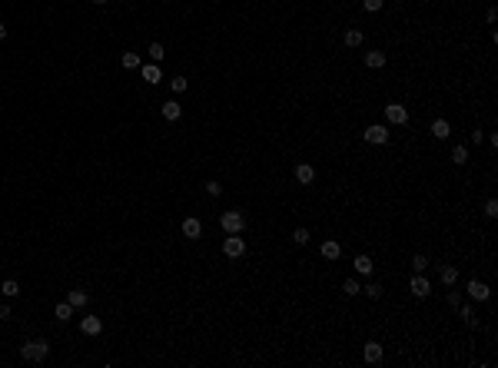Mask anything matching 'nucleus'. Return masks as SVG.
Instances as JSON below:
<instances>
[{
	"mask_svg": "<svg viewBox=\"0 0 498 368\" xmlns=\"http://www.w3.org/2000/svg\"><path fill=\"white\" fill-rule=\"evenodd\" d=\"M47 355H50V342L47 338H30V342L20 345V358L30 362V365H44Z\"/></svg>",
	"mask_w": 498,
	"mask_h": 368,
	"instance_id": "f257e3e1",
	"label": "nucleus"
},
{
	"mask_svg": "<svg viewBox=\"0 0 498 368\" xmlns=\"http://www.w3.org/2000/svg\"><path fill=\"white\" fill-rule=\"evenodd\" d=\"M220 226H223L226 236H229V232H243V229H246V216H243L240 209H229V212L220 216Z\"/></svg>",
	"mask_w": 498,
	"mask_h": 368,
	"instance_id": "f03ea898",
	"label": "nucleus"
},
{
	"mask_svg": "<svg viewBox=\"0 0 498 368\" xmlns=\"http://www.w3.org/2000/svg\"><path fill=\"white\" fill-rule=\"evenodd\" d=\"M223 252H226L229 259H243L246 256V239H240V232H229L226 242H223Z\"/></svg>",
	"mask_w": 498,
	"mask_h": 368,
	"instance_id": "7ed1b4c3",
	"label": "nucleus"
},
{
	"mask_svg": "<svg viewBox=\"0 0 498 368\" xmlns=\"http://www.w3.org/2000/svg\"><path fill=\"white\" fill-rule=\"evenodd\" d=\"M385 119H389L392 126H405L409 123V110H405L402 103H385Z\"/></svg>",
	"mask_w": 498,
	"mask_h": 368,
	"instance_id": "20e7f679",
	"label": "nucleus"
},
{
	"mask_svg": "<svg viewBox=\"0 0 498 368\" xmlns=\"http://www.w3.org/2000/svg\"><path fill=\"white\" fill-rule=\"evenodd\" d=\"M362 139H366V143H375V146L389 143V126H382V123H372V126H366V133H362Z\"/></svg>",
	"mask_w": 498,
	"mask_h": 368,
	"instance_id": "39448f33",
	"label": "nucleus"
},
{
	"mask_svg": "<svg viewBox=\"0 0 498 368\" xmlns=\"http://www.w3.org/2000/svg\"><path fill=\"white\" fill-rule=\"evenodd\" d=\"M409 289H412V295H415V299H429V295H432V282L425 279V272H415V275H412Z\"/></svg>",
	"mask_w": 498,
	"mask_h": 368,
	"instance_id": "423d86ee",
	"label": "nucleus"
},
{
	"mask_svg": "<svg viewBox=\"0 0 498 368\" xmlns=\"http://www.w3.org/2000/svg\"><path fill=\"white\" fill-rule=\"evenodd\" d=\"M465 292L472 295L475 302H488V299H492V289H488V282H482V279H472L465 285Z\"/></svg>",
	"mask_w": 498,
	"mask_h": 368,
	"instance_id": "0eeeda50",
	"label": "nucleus"
},
{
	"mask_svg": "<svg viewBox=\"0 0 498 368\" xmlns=\"http://www.w3.org/2000/svg\"><path fill=\"white\" fill-rule=\"evenodd\" d=\"M362 358H366L369 365H379L385 358V352H382V345L379 342H366V349H362Z\"/></svg>",
	"mask_w": 498,
	"mask_h": 368,
	"instance_id": "6e6552de",
	"label": "nucleus"
},
{
	"mask_svg": "<svg viewBox=\"0 0 498 368\" xmlns=\"http://www.w3.org/2000/svg\"><path fill=\"white\" fill-rule=\"evenodd\" d=\"M160 113H163V119H166V123H176V119L183 116V106H180L176 100H166L163 106H160Z\"/></svg>",
	"mask_w": 498,
	"mask_h": 368,
	"instance_id": "1a4fd4ad",
	"label": "nucleus"
},
{
	"mask_svg": "<svg viewBox=\"0 0 498 368\" xmlns=\"http://www.w3.org/2000/svg\"><path fill=\"white\" fill-rule=\"evenodd\" d=\"M80 332H83V335H100V332H103L100 315H87V318H80Z\"/></svg>",
	"mask_w": 498,
	"mask_h": 368,
	"instance_id": "9d476101",
	"label": "nucleus"
},
{
	"mask_svg": "<svg viewBox=\"0 0 498 368\" xmlns=\"http://www.w3.org/2000/svg\"><path fill=\"white\" fill-rule=\"evenodd\" d=\"M140 76L146 83H160L163 80V70H160V63H146V67H140Z\"/></svg>",
	"mask_w": 498,
	"mask_h": 368,
	"instance_id": "9b49d317",
	"label": "nucleus"
},
{
	"mask_svg": "<svg viewBox=\"0 0 498 368\" xmlns=\"http://www.w3.org/2000/svg\"><path fill=\"white\" fill-rule=\"evenodd\" d=\"M312 179H315V169L309 166V162H299V166H296V182H299V186H309Z\"/></svg>",
	"mask_w": 498,
	"mask_h": 368,
	"instance_id": "f8f14e48",
	"label": "nucleus"
},
{
	"mask_svg": "<svg viewBox=\"0 0 498 368\" xmlns=\"http://www.w3.org/2000/svg\"><path fill=\"white\" fill-rule=\"evenodd\" d=\"M183 236L186 239H200L203 236V222H200V219H193V216L183 219Z\"/></svg>",
	"mask_w": 498,
	"mask_h": 368,
	"instance_id": "ddd939ff",
	"label": "nucleus"
},
{
	"mask_svg": "<svg viewBox=\"0 0 498 368\" xmlns=\"http://www.w3.org/2000/svg\"><path fill=\"white\" fill-rule=\"evenodd\" d=\"M319 252H322V259H329V262H332V259H339V256H342V246L335 242V239H326Z\"/></svg>",
	"mask_w": 498,
	"mask_h": 368,
	"instance_id": "4468645a",
	"label": "nucleus"
},
{
	"mask_svg": "<svg viewBox=\"0 0 498 368\" xmlns=\"http://www.w3.org/2000/svg\"><path fill=\"white\" fill-rule=\"evenodd\" d=\"M362 63H366L369 70H382L385 67V53L382 50H369L366 56H362Z\"/></svg>",
	"mask_w": 498,
	"mask_h": 368,
	"instance_id": "2eb2a0df",
	"label": "nucleus"
},
{
	"mask_svg": "<svg viewBox=\"0 0 498 368\" xmlns=\"http://www.w3.org/2000/svg\"><path fill=\"white\" fill-rule=\"evenodd\" d=\"M439 279H442V285H455V282H459V269L455 265H439Z\"/></svg>",
	"mask_w": 498,
	"mask_h": 368,
	"instance_id": "dca6fc26",
	"label": "nucleus"
},
{
	"mask_svg": "<svg viewBox=\"0 0 498 368\" xmlns=\"http://www.w3.org/2000/svg\"><path fill=\"white\" fill-rule=\"evenodd\" d=\"M429 133H432L435 139H448V136H452V126H448V119H435Z\"/></svg>",
	"mask_w": 498,
	"mask_h": 368,
	"instance_id": "f3484780",
	"label": "nucleus"
},
{
	"mask_svg": "<svg viewBox=\"0 0 498 368\" xmlns=\"http://www.w3.org/2000/svg\"><path fill=\"white\" fill-rule=\"evenodd\" d=\"M53 318H57V322H70V318H73V305H70V302H57V305H53Z\"/></svg>",
	"mask_w": 498,
	"mask_h": 368,
	"instance_id": "a211bd4d",
	"label": "nucleus"
},
{
	"mask_svg": "<svg viewBox=\"0 0 498 368\" xmlns=\"http://www.w3.org/2000/svg\"><path fill=\"white\" fill-rule=\"evenodd\" d=\"M342 40H346V47H352V50H355V47H362L366 33H362V30H355V27H349V30H346V37H342Z\"/></svg>",
	"mask_w": 498,
	"mask_h": 368,
	"instance_id": "6ab92c4d",
	"label": "nucleus"
},
{
	"mask_svg": "<svg viewBox=\"0 0 498 368\" xmlns=\"http://www.w3.org/2000/svg\"><path fill=\"white\" fill-rule=\"evenodd\" d=\"M352 269H355L359 275H372V256H355Z\"/></svg>",
	"mask_w": 498,
	"mask_h": 368,
	"instance_id": "aec40b11",
	"label": "nucleus"
},
{
	"mask_svg": "<svg viewBox=\"0 0 498 368\" xmlns=\"http://www.w3.org/2000/svg\"><path fill=\"white\" fill-rule=\"evenodd\" d=\"M67 302H70V305H73V309H83V305H87V302H90V295L83 292V289H73V292L67 295Z\"/></svg>",
	"mask_w": 498,
	"mask_h": 368,
	"instance_id": "412c9836",
	"label": "nucleus"
},
{
	"mask_svg": "<svg viewBox=\"0 0 498 368\" xmlns=\"http://www.w3.org/2000/svg\"><path fill=\"white\" fill-rule=\"evenodd\" d=\"M459 315L465 318L468 329H479V318H475V309H472V305H459Z\"/></svg>",
	"mask_w": 498,
	"mask_h": 368,
	"instance_id": "4be33fe9",
	"label": "nucleus"
},
{
	"mask_svg": "<svg viewBox=\"0 0 498 368\" xmlns=\"http://www.w3.org/2000/svg\"><path fill=\"white\" fill-rule=\"evenodd\" d=\"M120 63H123V70H140V67H143L140 53H123V56H120Z\"/></svg>",
	"mask_w": 498,
	"mask_h": 368,
	"instance_id": "5701e85b",
	"label": "nucleus"
},
{
	"mask_svg": "<svg viewBox=\"0 0 498 368\" xmlns=\"http://www.w3.org/2000/svg\"><path fill=\"white\" fill-rule=\"evenodd\" d=\"M362 292H366L369 299L375 302V299H382V292H385V289H382V282H372V279H369V282H366V289H362Z\"/></svg>",
	"mask_w": 498,
	"mask_h": 368,
	"instance_id": "b1692460",
	"label": "nucleus"
},
{
	"mask_svg": "<svg viewBox=\"0 0 498 368\" xmlns=\"http://www.w3.org/2000/svg\"><path fill=\"white\" fill-rule=\"evenodd\" d=\"M292 246H299V249H303V246H309V229H303V226H299V229H292Z\"/></svg>",
	"mask_w": 498,
	"mask_h": 368,
	"instance_id": "393cba45",
	"label": "nucleus"
},
{
	"mask_svg": "<svg viewBox=\"0 0 498 368\" xmlns=\"http://www.w3.org/2000/svg\"><path fill=\"white\" fill-rule=\"evenodd\" d=\"M0 292H4L7 299H17V295H20V285H17L13 279H4V285H0Z\"/></svg>",
	"mask_w": 498,
	"mask_h": 368,
	"instance_id": "a878e982",
	"label": "nucleus"
},
{
	"mask_svg": "<svg viewBox=\"0 0 498 368\" xmlns=\"http://www.w3.org/2000/svg\"><path fill=\"white\" fill-rule=\"evenodd\" d=\"M452 162H455V166H465V162H468V150H465V146H452Z\"/></svg>",
	"mask_w": 498,
	"mask_h": 368,
	"instance_id": "bb28decb",
	"label": "nucleus"
},
{
	"mask_svg": "<svg viewBox=\"0 0 498 368\" xmlns=\"http://www.w3.org/2000/svg\"><path fill=\"white\" fill-rule=\"evenodd\" d=\"M342 292H346V299H352V295L362 292V285H359L355 279H346V282H342Z\"/></svg>",
	"mask_w": 498,
	"mask_h": 368,
	"instance_id": "cd10ccee",
	"label": "nucleus"
},
{
	"mask_svg": "<svg viewBox=\"0 0 498 368\" xmlns=\"http://www.w3.org/2000/svg\"><path fill=\"white\" fill-rule=\"evenodd\" d=\"M146 53H150V60H153V63H163V56H166L163 44H150V50H146Z\"/></svg>",
	"mask_w": 498,
	"mask_h": 368,
	"instance_id": "c85d7f7f",
	"label": "nucleus"
},
{
	"mask_svg": "<svg viewBox=\"0 0 498 368\" xmlns=\"http://www.w3.org/2000/svg\"><path fill=\"white\" fill-rule=\"evenodd\" d=\"M429 265H432V262H429V256H412V269H415V272H425Z\"/></svg>",
	"mask_w": 498,
	"mask_h": 368,
	"instance_id": "c756f323",
	"label": "nucleus"
},
{
	"mask_svg": "<svg viewBox=\"0 0 498 368\" xmlns=\"http://www.w3.org/2000/svg\"><path fill=\"white\" fill-rule=\"evenodd\" d=\"M170 90H173V93H186V76H173Z\"/></svg>",
	"mask_w": 498,
	"mask_h": 368,
	"instance_id": "7c9ffc66",
	"label": "nucleus"
},
{
	"mask_svg": "<svg viewBox=\"0 0 498 368\" xmlns=\"http://www.w3.org/2000/svg\"><path fill=\"white\" fill-rule=\"evenodd\" d=\"M382 4H385V0H362V10H366V13H379Z\"/></svg>",
	"mask_w": 498,
	"mask_h": 368,
	"instance_id": "2f4dec72",
	"label": "nucleus"
},
{
	"mask_svg": "<svg viewBox=\"0 0 498 368\" xmlns=\"http://www.w3.org/2000/svg\"><path fill=\"white\" fill-rule=\"evenodd\" d=\"M203 189H206V196H213V199H216V196H220V193H223V186H220V182H216V179H209V182H203Z\"/></svg>",
	"mask_w": 498,
	"mask_h": 368,
	"instance_id": "473e14b6",
	"label": "nucleus"
},
{
	"mask_svg": "<svg viewBox=\"0 0 498 368\" xmlns=\"http://www.w3.org/2000/svg\"><path fill=\"white\" fill-rule=\"evenodd\" d=\"M448 305H452V309L462 305V292H455V285H448Z\"/></svg>",
	"mask_w": 498,
	"mask_h": 368,
	"instance_id": "72a5a7b5",
	"label": "nucleus"
},
{
	"mask_svg": "<svg viewBox=\"0 0 498 368\" xmlns=\"http://www.w3.org/2000/svg\"><path fill=\"white\" fill-rule=\"evenodd\" d=\"M485 216H488V219H495V216H498V202H495V199H488V202H485Z\"/></svg>",
	"mask_w": 498,
	"mask_h": 368,
	"instance_id": "f704fd0d",
	"label": "nucleus"
},
{
	"mask_svg": "<svg viewBox=\"0 0 498 368\" xmlns=\"http://www.w3.org/2000/svg\"><path fill=\"white\" fill-rule=\"evenodd\" d=\"M485 20H488V24H495V20H498V10H495V7H488V13H485Z\"/></svg>",
	"mask_w": 498,
	"mask_h": 368,
	"instance_id": "c9c22d12",
	"label": "nucleus"
},
{
	"mask_svg": "<svg viewBox=\"0 0 498 368\" xmlns=\"http://www.w3.org/2000/svg\"><path fill=\"white\" fill-rule=\"evenodd\" d=\"M4 318H10V305H0V322H4Z\"/></svg>",
	"mask_w": 498,
	"mask_h": 368,
	"instance_id": "e433bc0d",
	"label": "nucleus"
},
{
	"mask_svg": "<svg viewBox=\"0 0 498 368\" xmlns=\"http://www.w3.org/2000/svg\"><path fill=\"white\" fill-rule=\"evenodd\" d=\"M0 40H7V27L4 24H0Z\"/></svg>",
	"mask_w": 498,
	"mask_h": 368,
	"instance_id": "4c0bfd02",
	"label": "nucleus"
},
{
	"mask_svg": "<svg viewBox=\"0 0 498 368\" xmlns=\"http://www.w3.org/2000/svg\"><path fill=\"white\" fill-rule=\"evenodd\" d=\"M93 4H107V0H93Z\"/></svg>",
	"mask_w": 498,
	"mask_h": 368,
	"instance_id": "58836bf2",
	"label": "nucleus"
}]
</instances>
